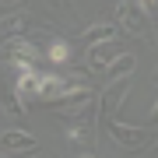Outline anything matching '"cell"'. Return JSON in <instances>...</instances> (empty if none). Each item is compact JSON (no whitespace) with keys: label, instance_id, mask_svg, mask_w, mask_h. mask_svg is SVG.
<instances>
[{"label":"cell","instance_id":"cell-6","mask_svg":"<svg viewBox=\"0 0 158 158\" xmlns=\"http://www.w3.org/2000/svg\"><path fill=\"white\" fill-rule=\"evenodd\" d=\"M0 151L4 155H35L39 151V141L28 130H4L0 134Z\"/></svg>","mask_w":158,"mask_h":158},{"label":"cell","instance_id":"cell-9","mask_svg":"<svg viewBox=\"0 0 158 158\" xmlns=\"http://www.w3.org/2000/svg\"><path fill=\"white\" fill-rule=\"evenodd\" d=\"M28 25H32V14L14 7L11 14L0 18V39H11V35H28Z\"/></svg>","mask_w":158,"mask_h":158},{"label":"cell","instance_id":"cell-17","mask_svg":"<svg viewBox=\"0 0 158 158\" xmlns=\"http://www.w3.org/2000/svg\"><path fill=\"white\" fill-rule=\"evenodd\" d=\"M148 158H158V141H155V148H151V151H148Z\"/></svg>","mask_w":158,"mask_h":158},{"label":"cell","instance_id":"cell-11","mask_svg":"<svg viewBox=\"0 0 158 158\" xmlns=\"http://www.w3.org/2000/svg\"><path fill=\"white\" fill-rule=\"evenodd\" d=\"M119 35H123V28L113 21L106 25H91V28H85V46H95V42H116Z\"/></svg>","mask_w":158,"mask_h":158},{"label":"cell","instance_id":"cell-14","mask_svg":"<svg viewBox=\"0 0 158 158\" xmlns=\"http://www.w3.org/2000/svg\"><path fill=\"white\" fill-rule=\"evenodd\" d=\"M49 4V11H56V14H67V18H74V4L70 0H46Z\"/></svg>","mask_w":158,"mask_h":158},{"label":"cell","instance_id":"cell-16","mask_svg":"<svg viewBox=\"0 0 158 158\" xmlns=\"http://www.w3.org/2000/svg\"><path fill=\"white\" fill-rule=\"evenodd\" d=\"M4 7H21V0H0Z\"/></svg>","mask_w":158,"mask_h":158},{"label":"cell","instance_id":"cell-4","mask_svg":"<svg viewBox=\"0 0 158 158\" xmlns=\"http://www.w3.org/2000/svg\"><path fill=\"white\" fill-rule=\"evenodd\" d=\"M144 11L134 4V0H119L116 4V25L123 28V35H134V39H144Z\"/></svg>","mask_w":158,"mask_h":158},{"label":"cell","instance_id":"cell-2","mask_svg":"<svg viewBox=\"0 0 158 158\" xmlns=\"http://www.w3.org/2000/svg\"><path fill=\"white\" fill-rule=\"evenodd\" d=\"M106 134L113 137V144L119 151H141L148 148V141H155V127H134V123H119V119H102Z\"/></svg>","mask_w":158,"mask_h":158},{"label":"cell","instance_id":"cell-3","mask_svg":"<svg viewBox=\"0 0 158 158\" xmlns=\"http://www.w3.org/2000/svg\"><path fill=\"white\" fill-rule=\"evenodd\" d=\"M0 56H4V63H18V60L39 63V56H46V53H39L35 39H28V35H11V39H0Z\"/></svg>","mask_w":158,"mask_h":158},{"label":"cell","instance_id":"cell-5","mask_svg":"<svg viewBox=\"0 0 158 158\" xmlns=\"http://www.w3.org/2000/svg\"><path fill=\"white\" fill-rule=\"evenodd\" d=\"M95 102V91L91 88H74V91H67V95H60V98H53V102H46V106L53 109L60 119L63 116H70V113H77V109H85V106H91Z\"/></svg>","mask_w":158,"mask_h":158},{"label":"cell","instance_id":"cell-10","mask_svg":"<svg viewBox=\"0 0 158 158\" xmlns=\"http://www.w3.org/2000/svg\"><path fill=\"white\" fill-rule=\"evenodd\" d=\"M134 70H137V56H134V53H119V56L106 67V81H109V85H113V81H127Z\"/></svg>","mask_w":158,"mask_h":158},{"label":"cell","instance_id":"cell-1","mask_svg":"<svg viewBox=\"0 0 158 158\" xmlns=\"http://www.w3.org/2000/svg\"><path fill=\"white\" fill-rule=\"evenodd\" d=\"M95 130H98L95 102L85 106V109H77V113H70V116H63V134H67V141L77 144V148H88L91 141H95Z\"/></svg>","mask_w":158,"mask_h":158},{"label":"cell","instance_id":"cell-19","mask_svg":"<svg viewBox=\"0 0 158 158\" xmlns=\"http://www.w3.org/2000/svg\"><path fill=\"white\" fill-rule=\"evenodd\" d=\"M155 85H158V67H155Z\"/></svg>","mask_w":158,"mask_h":158},{"label":"cell","instance_id":"cell-7","mask_svg":"<svg viewBox=\"0 0 158 158\" xmlns=\"http://www.w3.org/2000/svg\"><path fill=\"white\" fill-rule=\"evenodd\" d=\"M127 95H130V77H127V81H113V85L102 91V98H98V116H102V119H113Z\"/></svg>","mask_w":158,"mask_h":158},{"label":"cell","instance_id":"cell-12","mask_svg":"<svg viewBox=\"0 0 158 158\" xmlns=\"http://www.w3.org/2000/svg\"><path fill=\"white\" fill-rule=\"evenodd\" d=\"M46 60L56 63V67H70V60H74L70 42L67 39H49V46H46Z\"/></svg>","mask_w":158,"mask_h":158},{"label":"cell","instance_id":"cell-8","mask_svg":"<svg viewBox=\"0 0 158 158\" xmlns=\"http://www.w3.org/2000/svg\"><path fill=\"white\" fill-rule=\"evenodd\" d=\"M116 56H119V46H116V42H95V46H88V53H85V67L106 74V67H109Z\"/></svg>","mask_w":158,"mask_h":158},{"label":"cell","instance_id":"cell-18","mask_svg":"<svg viewBox=\"0 0 158 158\" xmlns=\"http://www.w3.org/2000/svg\"><path fill=\"white\" fill-rule=\"evenodd\" d=\"M77 158H95V155H77Z\"/></svg>","mask_w":158,"mask_h":158},{"label":"cell","instance_id":"cell-15","mask_svg":"<svg viewBox=\"0 0 158 158\" xmlns=\"http://www.w3.org/2000/svg\"><path fill=\"white\" fill-rule=\"evenodd\" d=\"M134 4H137V7H141V11H144V14H151V7H158V0H134Z\"/></svg>","mask_w":158,"mask_h":158},{"label":"cell","instance_id":"cell-13","mask_svg":"<svg viewBox=\"0 0 158 158\" xmlns=\"http://www.w3.org/2000/svg\"><path fill=\"white\" fill-rule=\"evenodd\" d=\"M67 91H70V85L63 74H42V102H53V98L67 95Z\"/></svg>","mask_w":158,"mask_h":158},{"label":"cell","instance_id":"cell-20","mask_svg":"<svg viewBox=\"0 0 158 158\" xmlns=\"http://www.w3.org/2000/svg\"><path fill=\"white\" fill-rule=\"evenodd\" d=\"M39 158H46V155H39Z\"/></svg>","mask_w":158,"mask_h":158}]
</instances>
